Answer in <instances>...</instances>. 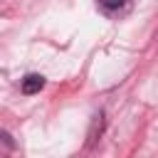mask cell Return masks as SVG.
<instances>
[{
  "label": "cell",
  "mask_w": 158,
  "mask_h": 158,
  "mask_svg": "<svg viewBox=\"0 0 158 158\" xmlns=\"http://www.w3.org/2000/svg\"><path fill=\"white\" fill-rule=\"evenodd\" d=\"M42 86H44V77L42 74H27L22 79V91L25 94H37Z\"/></svg>",
  "instance_id": "1"
},
{
  "label": "cell",
  "mask_w": 158,
  "mask_h": 158,
  "mask_svg": "<svg viewBox=\"0 0 158 158\" xmlns=\"http://www.w3.org/2000/svg\"><path fill=\"white\" fill-rule=\"evenodd\" d=\"M99 2H101L106 10H118V7H121L126 0H99Z\"/></svg>",
  "instance_id": "2"
},
{
  "label": "cell",
  "mask_w": 158,
  "mask_h": 158,
  "mask_svg": "<svg viewBox=\"0 0 158 158\" xmlns=\"http://www.w3.org/2000/svg\"><path fill=\"white\" fill-rule=\"evenodd\" d=\"M0 141H2V143H5V146H10V148H12V146H15V141H12V136H10V133H7V131H5V128H0Z\"/></svg>",
  "instance_id": "3"
}]
</instances>
